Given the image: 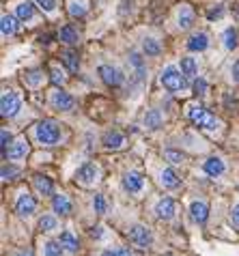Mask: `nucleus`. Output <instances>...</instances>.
Listing matches in <instances>:
<instances>
[{"instance_id": "obj_36", "label": "nucleus", "mask_w": 239, "mask_h": 256, "mask_svg": "<svg viewBox=\"0 0 239 256\" xmlns=\"http://www.w3.org/2000/svg\"><path fill=\"white\" fill-rule=\"evenodd\" d=\"M207 93V82L202 80V78H198V80L194 82V95H198V97H202Z\"/></svg>"}, {"instance_id": "obj_26", "label": "nucleus", "mask_w": 239, "mask_h": 256, "mask_svg": "<svg viewBox=\"0 0 239 256\" xmlns=\"http://www.w3.org/2000/svg\"><path fill=\"white\" fill-rule=\"evenodd\" d=\"M144 125L149 127V130H158V127L162 125V114L160 110H149L144 114Z\"/></svg>"}, {"instance_id": "obj_18", "label": "nucleus", "mask_w": 239, "mask_h": 256, "mask_svg": "<svg viewBox=\"0 0 239 256\" xmlns=\"http://www.w3.org/2000/svg\"><path fill=\"white\" fill-rule=\"evenodd\" d=\"M58 37H60L62 44H67V46H74V44H78L80 41V34H78V30H76L74 26H62Z\"/></svg>"}, {"instance_id": "obj_48", "label": "nucleus", "mask_w": 239, "mask_h": 256, "mask_svg": "<svg viewBox=\"0 0 239 256\" xmlns=\"http://www.w3.org/2000/svg\"><path fill=\"white\" fill-rule=\"evenodd\" d=\"M20 256H30V254H20Z\"/></svg>"}, {"instance_id": "obj_14", "label": "nucleus", "mask_w": 239, "mask_h": 256, "mask_svg": "<svg viewBox=\"0 0 239 256\" xmlns=\"http://www.w3.org/2000/svg\"><path fill=\"white\" fill-rule=\"evenodd\" d=\"M188 48L192 52H202V50L209 48V39H207V32H194L188 41Z\"/></svg>"}, {"instance_id": "obj_10", "label": "nucleus", "mask_w": 239, "mask_h": 256, "mask_svg": "<svg viewBox=\"0 0 239 256\" xmlns=\"http://www.w3.org/2000/svg\"><path fill=\"white\" fill-rule=\"evenodd\" d=\"M100 76H102V80L106 82L108 86H121L123 84V74L118 69L110 67V65H102L100 67Z\"/></svg>"}, {"instance_id": "obj_23", "label": "nucleus", "mask_w": 239, "mask_h": 256, "mask_svg": "<svg viewBox=\"0 0 239 256\" xmlns=\"http://www.w3.org/2000/svg\"><path fill=\"white\" fill-rule=\"evenodd\" d=\"M0 28H2V34H4V37H11V34H16V30H18L16 18L2 16V20H0Z\"/></svg>"}, {"instance_id": "obj_13", "label": "nucleus", "mask_w": 239, "mask_h": 256, "mask_svg": "<svg viewBox=\"0 0 239 256\" xmlns=\"http://www.w3.org/2000/svg\"><path fill=\"white\" fill-rule=\"evenodd\" d=\"M190 213H192V220L198 224H205L207 222V216H209V207L207 202L202 200H194L192 204H190Z\"/></svg>"}, {"instance_id": "obj_9", "label": "nucleus", "mask_w": 239, "mask_h": 256, "mask_svg": "<svg viewBox=\"0 0 239 256\" xmlns=\"http://www.w3.org/2000/svg\"><path fill=\"white\" fill-rule=\"evenodd\" d=\"M97 174H100V168L95 164H84L78 172H76V181L82 183V186H93L97 181Z\"/></svg>"}, {"instance_id": "obj_39", "label": "nucleus", "mask_w": 239, "mask_h": 256, "mask_svg": "<svg viewBox=\"0 0 239 256\" xmlns=\"http://www.w3.org/2000/svg\"><path fill=\"white\" fill-rule=\"evenodd\" d=\"M9 142H11V134L6 132V130H2V132H0V146H2L4 153H6V146H9Z\"/></svg>"}, {"instance_id": "obj_19", "label": "nucleus", "mask_w": 239, "mask_h": 256, "mask_svg": "<svg viewBox=\"0 0 239 256\" xmlns=\"http://www.w3.org/2000/svg\"><path fill=\"white\" fill-rule=\"evenodd\" d=\"M160 181H162V186L164 188H168V190H174V188H179V176L174 174V170H170V168H166L164 172H162V176H160Z\"/></svg>"}, {"instance_id": "obj_37", "label": "nucleus", "mask_w": 239, "mask_h": 256, "mask_svg": "<svg viewBox=\"0 0 239 256\" xmlns=\"http://www.w3.org/2000/svg\"><path fill=\"white\" fill-rule=\"evenodd\" d=\"M34 2H37L46 13H52L56 9V0H34Z\"/></svg>"}, {"instance_id": "obj_17", "label": "nucleus", "mask_w": 239, "mask_h": 256, "mask_svg": "<svg viewBox=\"0 0 239 256\" xmlns=\"http://www.w3.org/2000/svg\"><path fill=\"white\" fill-rule=\"evenodd\" d=\"M104 144H106L108 148H123V144H125V136L121 132H108L106 136H104Z\"/></svg>"}, {"instance_id": "obj_7", "label": "nucleus", "mask_w": 239, "mask_h": 256, "mask_svg": "<svg viewBox=\"0 0 239 256\" xmlns=\"http://www.w3.org/2000/svg\"><path fill=\"white\" fill-rule=\"evenodd\" d=\"M52 106L60 112H72L76 108V99L67 93V90H54L52 95Z\"/></svg>"}, {"instance_id": "obj_40", "label": "nucleus", "mask_w": 239, "mask_h": 256, "mask_svg": "<svg viewBox=\"0 0 239 256\" xmlns=\"http://www.w3.org/2000/svg\"><path fill=\"white\" fill-rule=\"evenodd\" d=\"M52 82L56 84V86H58V84L62 86V84H65V76H62L58 69H54V71H52Z\"/></svg>"}, {"instance_id": "obj_28", "label": "nucleus", "mask_w": 239, "mask_h": 256, "mask_svg": "<svg viewBox=\"0 0 239 256\" xmlns=\"http://www.w3.org/2000/svg\"><path fill=\"white\" fill-rule=\"evenodd\" d=\"M142 50H144L146 56H158V54L162 52V46H160L153 37H146V39L142 41Z\"/></svg>"}, {"instance_id": "obj_20", "label": "nucleus", "mask_w": 239, "mask_h": 256, "mask_svg": "<svg viewBox=\"0 0 239 256\" xmlns=\"http://www.w3.org/2000/svg\"><path fill=\"white\" fill-rule=\"evenodd\" d=\"M181 71H184L186 78H196V74H198V65H196V60L192 58V56H186V58H181Z\"/></svg>"}, {"instance_id": "obj_47", "label": "nucleus", "mask_w": 239, "mask_h": 256, "mask_svg": "<svg viewBox=\"0 0 239 256\" xmlns=\"http://www.w3.org/2000/svg\"><path fill=\"white\" fill-rule=\"evenodd\" d=\"M100 256H118V254H116V250H104Z\"/></svg>"}, {"instance_id": "obj_8", "label": "nucleus", "mask_w": 239, "mask_h": 256, "mask_svg": "<svg viewBox=\"0 0 239 256\" xmlns=\"http://www.w3.org/2000/svg\"><path fill=\"white\" fill-rule=\"evenodd\" d=\"M144 188V179L140 172H125L123 174V190L130 194H140Z\"/></svg>"}, {"instance_id": "obj_4", "label": "nucleus", "mask_w": 239, "mask_h": 256, "mask_svg": "<svg viewBox=\"0 0 239 256\" xmlns=\"http://www.w3.org/2000/svg\"><path fill=\"white\" fill-rule=\"evenodd\" d=\"M128 237H130V241L136 248H140V250H146L151 244H153V234H151V230L146 228V226H142V224H136V226H132V228L128 230Z\"/></svg>"}, {"instance_id": "obj_21", "label": "nucleus", "mask_w": 239, "mask_h": 256, "mask_svg": "<svg viewBox=\"0 0 239 256\" xmlns=\"http://www.w3.org/2000/svg\"><path fill=\"white\" fill-rule=\"evenodd\" d=\"M44 256H65V248H62L60 241H46Z\"/></svg>"}, {"instance_id": "obj_32", "label": "nucleus", "mask_w": 239, "mask_h": 256, "mask_svg": "<svg viewBox=\"0 0 239 256\" xmlns=\"http://www.w3.org/2000/svg\"><path fill=\"white\" fill-rule=\"evenodd\" d=\"M224 46H226V50L237 48V30L235 28H226V30H224Z\"/></svg>"}, {"instance_id": "obj_43", "label": "nucleus", "mask_w": 239, "mask_h": 256, "mask_svg": "<svg viewBox=\"0 0 239 256\" xmlns=\"http://www.w3.org/2000/svg\"><path fill=\"white\" fill-rule=\"evenodd\" d=\"M230 222H233L235 226H239V202L233 207V211H230Z\"/></svg>"}, {"instance_id": "obj_45", "label": "nucleus", "mask_w": 239, "mask_h": 256, "mask_svg": "<svg viewBox=\"0 0 239 256\" xmlns=\"http://www.w3.org/2000/svg\"><path fill=\"white\" fill-rule=\"evenodd\" d=\"M233 80L239 84V60H237L235 65H233Z\"/></svg>"}, {"instance_id": "obj_11", "label": "nucleus", "mask_w": 239, "mask_h": 256, "mask_svg": "<svg viewBox=\"0 0 239 256\" xmlns=\"http://www.w3.org/2000/svg\"><path fill=\"white\" fill-rule=\"evenodd\" d=\"M28 153H30V144H28V140L26 138H18L16 142H11L6 158L9 160H24Z\"/></svg>"}, {"instance_id": "obj_3", "label": "nucleus", "mask_w": 239, "mask_h": 256, "mask_svg": "<svg viewBox=\"0 0 239 256\" xmlns=\"http://www.w3.org/2000/svg\"><path fill=\"white\" fill-rule=\"evenodd\" d=\"M162 84H164V88H168L170 93H181V90H186V76L184 71L177 69V67H166L162 71Z\"/></svg>"}, {"instance_id": "obj_29", "label": "nucleus", "mask_w": 239, "mask_h": 256, "mask_svg": "<svg viewBox=\"0 0 239 256\" xmlns=\"http://www.w3.org/2000/svg\"><path fill=\"white\" fill-rule=\"evenodd\" d=\"M194 24V13L188 9V6H184V9L179 11V28L181 30H186V28H190Z\"/></svg>"}, {"instance_id": "obj_6", "label": "nucleus", "mask_w": 239, "mask_h": 256, "mask_svg": "<svg viewBox=\"0 0 239 256\" xmlns=\"http://www.w3.org/2000/svg\"><path fill=\"white\" fill-rule=\"evenodd\" d=\"M22 108V102H20V97L16 93H6L2 95V104H0V112H2L4 118H11L18 114V110Z\"/></svg>"}, {"instance_id": "obj_34", "label": "nucleus", "mask_w": 239, "mask_h": 256, "mask_svg": "<svg viewBox=\"0 0 239 256\" xmlns=\"http://www.w3.org/2000/svg\"><path fill=\"white\" fill-rule=\"evenodd\" d=\"M93 209H95V213H106V198H104L102 194H95V198H93Z\"/></svg>"}, {"instance_id": "obj_16", "label": "nucleus", "mask_w": 239, "mask_h": 256, "mask_svg": "<svg viewBox=\"0 0 239 256\" xmlns=\"http://www.w3.org/2000/svg\"><path fill=\"white\" fill-rule=\"evenodd\" d=\"M52 207L58 216H69L72 213V202H69V198L65 194H56L52 200Z\"/></svg>"}, {"instance_id": "obj_15", "label": "nucleus", "mask_w": 239, "mask_h": 256, "mask_svg": "<svg viewBox=\"0 0 239 256\" xmlns=\"http://www.w3.org/2000/svg\"><path fill=\"white\" fill-rule=\"evenodd\" d=\"M224 170H226V166H224V162H222L220 158H216V155H214V158H209V160L205 162V172H207L209 176H214V179H216V176H220V174L224 172Z\"/></svg>"}, {"instance_id": "obj_22", "label": "nucleus", "mask_w": 239, "mask_h": 256, "mask_svg": "<svg viewBox=\"0 0 239 256\" xmlns=\"http://www.w3.org/2000/svg\"><path fill=\"white\" fill-rule=\"evenodd\" d=\"M34 188H37V192H39V194H44V196L52 194V181L48 179V176H44V174L34 176Z\"/></svg>"}, {"instance_id": "obj_44", "label": "nucleus", "mask_w": 239, "mask_h": 256, "mask_svg": "<svg viewBox=\"0 0 239 256\" xmlns=\"http://www.w3.org/2000/svg\"><path fill=\"white\" fill-rule=\"evenodd\" d=\"M116 254H118V256H134V252L130 250V248H118Z\"/></svg>"}, {"instance_id": "obj_5", "label": "nucleus", "mask_w": 239, "mask_h": 256, "mask_svg": "<svg viewBox=\"0 0 239 256\" xmlns=\"http://www.w3.org/2000/svg\"><path fill=\"white\" fill-rule=\"evenodd\" d=\"M34 209H37V202H34V198L28 194V192H22V194L18 196V200H16V211H18V216L20 218H30Z\"/></svg>"}, {"instance_id": "obj_46", "label": "nucleus", "mask_w": 239, "mask_h": 256, "mask_svg": "<svg viewBox=\"0 0 239 256\" xmlns=\"http://www.w3.org/2000/svg\"><path fill=\"white\" fill-rule=\"evenodd\" d=\"M90 237L100 239V237H102V226H95V228H93V230H90Z\"/></svg>"}, {"instance_id": "obj_24", "label": "nucleus", "mask_w": 239, "mask_h": 256, "mask_svg": "<svg viewBox=\"0 0 239 256\" xmlns=\"http://www.w3.org/2000/svg\"><path fill=\"white\" fill-rule=\"evenodd\" d=\"M86 9H88L86 0H72V2H69V13H72L74 18H82L84 13H86Z\"/></svg>"}, {"instance_id": "obj_2", "label": "nucleus", "mask_w": 239, "mask_h": 256, "mask_svg": "<svg viewBox=\"0 0 239 256\" xmlns=\"http://www.w3.org/2000/svg\"><path fill=\"white\" fill-rule=\"evenodd\" d=\"M188 116L192 118V123H196V125L200 127V130L216 132L218 127H220V120H218L214 114H209V112H207L205 108H200V106H190Z\"/></svg>"}, {"instance_id": "obj_41", "label": "nucleus", "mask_w": 239, "mask_h": 256, "mask_svg": "<svg viewBox=\"0 0 239 256\" xmlns=\"http://www.w3.org/2000/svg\"><path fill=\"white\" fill-rule=\"evenodd\" d=\"M39 80H41V74H39V71H30V74L26 76V82H28V84H37Z\"/></svg>"}, {"instance_id": "obj_27", "label": "nucleus", "mask_w": 239, "mask_h": 256, "mask_svg": "<svg viewBox=\"0 0 239 256\" xmlns=\"http://www.w3.org/2000/svg\"><path fill=\"white\" fill-rule=\"evenodd\" d=\"M16 13H18L20 20H24V22H26V20H32V18H34V6L26 0V2H20V4H18V11H16Z\"/></svg>"}, {"instance_id": "obj_33", "label": "nucleus", "mask_w": 239, "mask_h": 256, "mask_svg": "<svg viewBox=\"0 0 239 256\" xmlns=\"http://www.w3.org/2000/svg\"><path fill=\"white\" fill-rule=\"evenodd\" d=\"M130 62L134 67H136V71H138V78H144V62H142V56L140 54H130Z\"/></svg>"}, {"instance_id": "obj_42", "label": "nucleus", "mask_w": 239, "mask_h": 256, "mask_svg": "<svg viewBox=\"0 0 239 256\" xmlns=\"http://www.w3.org/2000/svg\"><path fill=\"white\" fill-rule=\"evenodd\" d=\"M222 13H224L222 6H216V9H212V11L207 13V18L209 20H218V18H222Z\"/></svg>"}, {"instance_id": "obj_31", "label": "nucleus", "mask_w": 239, "mask_h": 256, "mask_svg": "<svg viewBox=\"0 0 239 256\" xmlns=\"http://www.w3.org/2000/svg\"><path fill=\"white\" fill-rule=\"evenodd\" d=\"M39 228L44 232H50L54 228H58V222H56V218H52V216H44L39 220Z\"/></svg>"}, {"instance_id": "obj_1", "label": "nucleus", "mask_w": 239, "mask_h": 256, "mask_svg": "<svg viewBox=\"0 0 239 256\" xmlns=\"http://www.w3.org/2000/svg\"><path fill=\"white\" fill-rule=\"evenodd\" d=\"M34 136H37V140L41 142V144L46 146H52L56 144V142L60 140V127L56 120L52 118H44L41 123L37 125V130H34Z\"/></svg>"}, {"instance_id": "obj_25", "label": "nucleus", "mask_w": 239, "mask_h": 256, "mask_svg": "<svg viewBox=\"0 0 239 256\" xmlns=\"http://www.w3.org/2000/svg\"><path fill=\"white\" fill-rule=\"evenodd\" d=\"M62 60H65V65H67L69 71H78L80 58H78V54H76L74 50H67V52H62Z\"/></svg>"}, {"instance_id": "obj_35", "label": "nucleus", "mask_w": 239, "mask_h": 256, "mask_svg": "<svg viewBox=\"0 0 239 256\" xmlns=\"http://www.w3.org/2000/svg\"><path fill=\"white\" fill-rule=\"evenodd\" d=\"M168 160H170L172 164H184V160H186V155L184 153H179V151H172V148H168V151L164 153Z\"/></svg>"}, {"instance_id": "obj_12", "label": "nucleus", "mask_w": 239, "mask_h": 256, "mask_svg": "<svg viewBox=\"0 0 239 256\" xmlns=\"http://www.w3.org/2000/svg\"><path fill=\"white\" fill-rule=\"evenodd\" d=\"M174 213H177V207H174L172 198H162V200L156 204V216L160 220H172Z\"/></svg>"}, {"instance_id": "obj_38", "label": "nucleus", "mask_w": 239, "mask_h": 256, "mask_svg": "<svg viewBox=\"0 0 239 256\" xmlns=\"http://www.w3.org/2000/svg\"><path fill=\"white\" fill-rule=\"evenodd\" d=\"M16 174H20V170L18 168H2V181H13L16 179Z\"/></svg>"}, {"instance_id": "obj_30", "label": "nucleus", "mask_w": 239, "mask_h": 256, "mask_svg": "<svg viewBox=\"0 0 239 256\" xmlns=\"http://www.w3.org/2000/svg\"><path fill=\"white\" fill-rule=\"evenodd\" d=\"M58 241L62 244V248H65V250H69V252H78V239H76L72 232H62Z\"/></svg>"}]
</instances>
